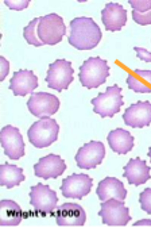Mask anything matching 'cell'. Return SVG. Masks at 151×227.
I'll use <instances>...</instances> for the list:
<instances>
[{
	"mask_svg": "<svg viewBox=\"0 0 151 227\" xmlns=\"http://www.w3.org/2000/svg\"><path fill=\"white\" fill-rule=\"evenodd\" d=\"M128 2L133 10L139 13H144L151 9V0H129Z\"/></svg>",
	"mask_w": 151,
	"mask_h": 227,
	"instance_id": "484cf974",
	"label": "cell"
},
{
	"mask_svg": "<svg viewBox=\"0 0 151 227\" xmlns=\"http://www.w3.org/2000/svg\"><path fill=\"white\" fill-rule=\"evenodd\" d=\"M22 210L14 201L3 199L0 201V226H16L22 220Z\"/></svg>",
	"mask_w": 151,
	"mask_h": 227,
	"instance_id": "44dd1931",
	"label": "cell"
},
{
	"mask_svg": "<svg viewBox=\"0 0 151 227\" xmlns=\"http://www.w3.org/2000/svg\"><path fill=\"white\" fill-rule=\"evenodd\" d=\"M96 193L103 202L111 198L123 201L127 191L122 181L116 177L107 176L99 182Z\"/></svg>",
	"mask_w": 151,
	"mask_h": 227,
	"instance_id": "d6986e66",
	"label": "cell"
},
{
	"mask_svg": "<svg viewBox=\"0 0 151 227\" xmlns=\"http://www.w3.org/2000/svg\"><path fill=\"white\" fill-rule=\"evenodd\" d=\"M122 89L115 83L107 87L105 92H99L97 96L90 101L94 106L93 112L102 118L113 117L115 114L120 112L121 107L124 104L122 100L123 96L121 94Z\"/></svg>",
	"mask_w": 151,
	"mask_h": 227,
	"instance_id": "277c9868",
	"label": "cell"
},
{
	"mask_svg": "<svg viewBox=\"0 0 151 227\" xmlns=\"http://www.w3.org/2000/svg\"><path fill=\"white\" fill-rule=\"evenodd\" d=\"M0 138L4 154L10 159L17 160L25 155V145L18 128L10 124L4 126L1 130Z\"/></svg>",
	"mask_w": 151,
	"mask_h": 227,
	"instance_id": "7c38bea8",
	"label": "cell"
},
{
	"mask_svg": "<svg viewBox=\"0 0 151 227\" xmlns=\"http://www.w3.org/2000/svg\"><path fill=\"white\" fill-rule=\"evenodd\" d=\"M27 105L32 115L41 118L48 117L57 112L59 108L60 102L55 95L40 92L32 94Z\"/></svg>",
	"mask_w": 151,
	"mask_h": 227,
	"instance_id": "8fae6325",
	"label": "cell"
},
{
	"mask_svg": "<svg viewBox=\"0 0 151 227\" xmlns=\"http://www.w3.org/2000/svg\"><path fill=\"white\" fill-rule=\"evenodd\" d=\"M37 77L32 70L20 69L13 72V77L9 80L8 89L13 91L15 96H25L33 91L39 86Z\"/></svg>",
	"mask_w": 151,
	"mask_h": 227,
	"instance_id": "e0dca14e",
	"label": "cell"
},
{
	"mask_svg": "<svg viewBox=\"0 0 151 227\" xmlns=\"http://www.w3.org/2000/svg\"><path fill=\"white\" fill-rule=\"evenodd\" d=\"M56 222L58 226H83L86 221V212L80 205L65 202L56 208Z\"/></svg>",
	"mask_w": 151,
	"mask_h": 227,
	"instance_id": "9a60e30c",
	"label": "cell"
},
{
	"mask_svg": "<svg viewBox=\"0 0 151 227\" xmlns=\"http://www.w3.org/2000/svg\"><path fill=\"white\" fill-rule=\"evenodd\" d=\"M143 225L151 226V219H142L137 221L132 225L133 226Z\"/></svg>",
	"mask_w": 151,
	"mask_h": 227,
	"instance_id": "4dcf8cb0",
	"label": "cell"
},
{
	"mask_svg": "<svg viewBox=\"0 0 151 227\" xmlns=\"http://www.w3.org/2000/svg\"><path fill=\"white\" fill-rule=\"evenodd\" d=\"M149 151L147 154V155L150 158V163H151V146L148 148Z\"/></svg>",
	"mask_w": 151,
	"mask_h": 227,
	"instance_id": "1f68e13d",
	"label": "cell"
},
{
	"mask_svg": "<svg viewBox=\"0 0 151 227\" xmlns=\"http://www.w3.org/2000/svg\"><path fill=\"white\" fill-rule=\"evenodd\" d=\"M69 43L80 50H90L96 47L102 34L100 27L93 18L85 16L76 17L70 23Z\"/></svg>",
	"mask_w": 151,
	"mask_h": 227,
	"instance_id": "7a4b0ae2",
	"label": "cell"
},
{
	"mask_svg": "<svg viewBox=\"0 0 151 227\" xmlns=\"http://www.w3.org/2000/svg\"><path fill=\"white\" fill-rule=\"evenodd\" d=\"M122 116L125 124L132 128L148 127L151 123V103L139 100L126 108Z\"/></svg>",
	"mask_w": 151,
	"mask_h": 227,
	"instance_id": "4fadbf2b",
	"label": "cell"
},
{
	"mask_svg": "<svg viewBox=\"0 0 151 227\" xmlns=\"http://www.w3.org/2000/svg\"><path fill=\"white\" fill-rule=\"evenodd\" d=\"M107 63L106 60L99 56H90L84 61L79 68L80 72L78 74L82 86L90 90L105 83L110 75V67Z\"/></svg>",
	"mask_w": 151,
	"mask_h": 227,
	"instance_id": "3957f363",
	"label": "cell"
},
{
	"mask_svg": "<svg viewBox=\"0 0 151 227\" xmlns=\"http://www.w3.org/2000/svg\"><path fill=\"white\" fill-rule=\"evenodd\" d=\"M72 63L65 59H58L49 64V69L45 80L47 87L60 93L63 89L67 90L69 85L74 80L75 72L72 67Z\"/></svg>",
	"mask_w": 151,
	"mask_h": 227,
	"instance_id": "8992f818",
	"label": "cell"
},
{
	"mask_svg": "<svg viewBox=\"0 0 151 227\" xmlns=\"http://www.w3.org/2000/svg\"><path fill=\"white\" fill-rule=\"evenodd\" d=\"M133 49L136 52V56L146 62H151V52L142 47L135 46Z\"/></svg>",
	"mask_w": 151,
	"mask_h": 227,
	"instance_id": "83f0119b",
	"label": "cell"
},
{
	"mask_svg": "<svg viewBox=\"0 0 151 227\" xmlns=\"http://www.w3.org/2000/svg\"><path fill=\"white\" fill-rule=\"evenodd\" d=\"M105 154L103 143L92 140L78 149L74 158L78 167L88 170L95 168L97 165L101 164Z\"/></svg>",
	"mask_w": 151,
	"mask_h": 227,
	"instance_id": "30bf717a",
	"label": "cell"
},
{
	"mask_svg": "<svg viewBox=\"0 0 151 227\" xmlns=\"http://www.w3.org/2000/svg\"><path fill=\"white\" fill-rule=\"evenodd\" d=\"M106 139L110 148L119 155L126 154L134 146V137L129 131L122 128L111 131Z\"/></svg>",
	"mask_w": 151,
	"mask_h": 227,
	"instance_id": "ffe728a7",
	"label": "cell"
},
{
	"mask_svg": "<svg viewBox=\"0 0 151 227\" xmlns=\"http://www.w3.org/2000/svg\"><path fill=\"white\" fill-rule=\"evenodd\" d=\"M132 13L133 20L137 24L142 26L151 24V9L142 13L133 10Z\"/></svg>",
	"mask_w": 151,
	"mask_h": 227,
	"instance_id": "d4e9b609",
	"label": "cell"
},
{
	"mask_svg": "<svg viewBox=\"0 0 151 227\" xmlns=\"http://www.w3.org/2000/svg\"><path fill=\"white\" fill-rule=\"evenodd\" d=\"M23 169L14 164L7 162L0 165V186H5L10 189L15 186H19L24 181L25 176L23 174Z\"/></svg>",
	"mask_w": 151,
	"mask_h": 227,
	"instance_id": "7402d4cb",
	"label": "cell"
},
{
	"mask_svg": "<svg viewBox=\"0 0 151 227\" xmlns=\"http://www.w3.org/2000/svg\"><path fill=\"white\" fill-rule=\"evenodd\" d=\"M101 20L106 31L121 30L127 21V10L118 3L111 2L105 4L101 11Z\"/></svg>",
	"mask_w": 151,
	"mask_h": 227,
	"instance_id": "2e32d148",
	"label": "cell"
},
{
	"mask_svg": "<svg viewBox=\"0 0 151 227\" xmlns=\"http://www.w3.org/2000/svg\"><path fill=\"white\" fill-rule=\"evenodd\" d=\"M0 81H3L8 75L9 70V63L3 56H0Z\"/></svg>",
	"mask_w": 151,
	"mask_h": 227,
	"instance_id": "f1b7e54d",
	"label": "cell"
},
{
	"mask_svg": "<svg viewBox=\"0 0 151 227\" xmlns=\"http://www.w3.org/2000/svg\"><path fill=\"white\" fill-rule=\"evenodd\" d=\"M128 88L136 93H149L151 89L145 86L133 76L128 74L126 80Z\"/></svg>",
	"mask_w": 151,
	"mask_h": 227,
	"instance_id": "603a6c76",
	"label": "cell"
},
{
	"mask_svg": "<svg viewBox=\"0 0 151 227\" xmlns=\"http://www.w3.org/2000/svg\"><path fill=\"white\" fill-rule=\"evenodd\" d=\"M146 163L145 160H141L139 156L135 159L130 158L123 167L124 172L122 176L127 178L129 184L137 187L145 184L151 179V167L147 165Z\"/></svg>",
	"mask_w": 151,
	"mask_h": 227,
	"instance_id": "ac0fdd59",
	"label": "cell"
},
{
	"mask_svg": "<svg viewBox=\"0 0 151 227\" xmlns=\"http://www.w3.org/2000/svg\"><path fill=\"white\" fill-rule=\"evenodd\" d=\"M67 168L65 160L60 155L53 153L40 158L33 166L35 175L45 180L57 179L63 174Z\"/></svg>",
	"mask_w": 151,
	"mask_h": 227,
	"instance_id": "5bb4252c",
	"label": "cell"
},
{
	"mask_svg": "<svg viewBox=\"0 0 151 227\" xmlns=\"http://www.w3.org/2000/svg\"><path fill=\"white\" fill-rule=\"evenodd\" d=\"M125 202L113 198L100 203L101 210L98 212L102 223L108 226H126L132 218L129 214V208Z\"/></svg>",
	"mask_w": 151,
	"mask_h": 227,
	"instance_id": "52a82bcc",
	"label": "cell"
},
{
	"mask_svg": "<svg viewBox=\"0 0 151 227\" xmlns=\"http://www.w3.org/2000/svg\"><path fill=\"white\" fill-rule=\"evenodd\" d=\"M30 0H4V3L10 9L20 11L27 8Z\"/></svg>",
	"mask_w": 151,
	"mask_h": 227,
	"instance_id": "4316f807",
	"label": "cell"
},
{
	"mask_svg": "<svg viewBox=\"0 0 151 227\" xmlns=\"http://www.w3.org/2000/svg\"><path fill=\"white\" fill-rule=\"evenodd\" d=\"M30 189L29 204L35 211L45 215L52 213L56 208L59 198L56 192L51 189L48 184L39 182L30 187Z\"/></svg>",
	"mask_w": 151,
	"mask_h": 227,
	"instance_id": "ba28073f",
	"label": "cell"
},
{
	"mask_svg": "<svg viewBox=\"0 0 151 227\" xmlns=\"http://www.w3.org/2000/svg\"><path fill=\"white\" fill-rule=\"evenodd\" d=\"M93 180L87 174L74 172L62 179L59 189L64 197L81 200L91 192Z\"/></svg>",
	"mask_w": 151,
	"mask_h": 227,
	"instance_id": "9c48e42d",
	"label": "cell"
},
{
	"mask_svg": "<svg viewBox=\"0 0 151 227\" xmlns=\"http://www.w3.org/2000/svg\"><path fill=\"white\" fill-rule=\"evenodd\" d=\"M60 127L55 119L45 117L35 122L27 132L29 142L41 149L48 147L58 139Z\"/></svg>",
	"mask_w": 151,
	"mask_h": 227,
	"instance_id": "5b68a950",
	"label": "cell"
},
{
	"mask_svg": "<svg viewBox=\"0 0 151 227\" xmlns=\"http://www.w3.org/2000/svg\"><path fill=\"white\" fill-rule=\"evenodd\" d=\"M66 27L61 16L55 13L34 18L23 29V36L29 44L53 45L60 42Z\"/></svg>",
	"mask_w": 151,
	"mask_h": 227,
	"instance_id": "6da1fadb",
	"label": "cell"
},
{
	"mask_svg": "<svg viewBox=\"0 0 151 227\" xmlns=\"http://www.w3.org/2000/svg\"><path fill=\"white\" fill-rule=\"evenodd\" d=\"M139 202L141 209L151 215V188H146L139 193Z\"/></svg>",
	"mask_w": 151,
	"mask_h": 227,
	"instance_id": "cb8c5ba5",
	"label": "cell"
},
{
	"mask_svg": "<svg viewBox=\"0 0 151 227\" xmlns=\"http://www.w3.org/2000/svg\"><path fill=\"white\" fill-rule=\"evenodd\" d=\"M134 71L151 84V70H141L137 69H135Z\"/></svg>",
	"mask_w": 151,
	"mask_h": 227,
	"instance_id": "f546056e",
	"label": "cell"
}]
</instances>
